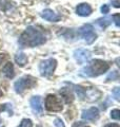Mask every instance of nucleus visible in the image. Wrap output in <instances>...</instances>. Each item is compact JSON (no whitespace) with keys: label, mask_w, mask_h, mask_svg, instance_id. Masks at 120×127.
Listing matches in <instances>:
<instances>
[{"label":"nucleus","mask_w":120,"mask_h":127,"mask_svg":"<svg viewBox=\"0 0 120 127\" xmlns=\"http://www.w3.org/2000/svg\"><path fill=\"white\" fill-rule=\"evenodd\" d=\"M45 36L40 30L35 27L26 28L25 31L19 37V45L23 48H34L40 45H43L45 42Z\"/></svg>","instance_id":"nucleus-1"},{"label":"nucleus","mask_w":120,"mask_h":127,"mask_svg":"<svg viewBox=\"0 0 120 127\" xmlns=\"http://www.w3.org/2000/svg\"><path fill=\"white\" fill-rule=\"evenodd\" d=\"M109 69H110L109 63L101 61V59H94V61H92L89 65H86L81 70V73L80 74L82 76L96 77V76H99V75L105 73Z\"/></svg>","instance_id":"nucleus-2"},{"label":"nucleus","mask_w":120,"mask_h":127,"mask_svg":"<svg viewBox=\"0 0 120 127\" xmlns=\"http://www.w3.org/2000/svg\"><path fill=\"white\" fill-rule=\"evenodd\" d=\"M36 85V78L33 76H23L20 77L18 81L15 82L14 84V88L15 91L17 93H22L23 91H25L26 89H30L32 87H34Z\"/></svg>","instance_id":"nucleus-3"},{"label":"nucleus","mask_w":120,"mask_h":127,"mask_svg":"<svg viewBox=\"0 0 120 127\" xmlns=\"http://www.w3.org/2000/svg\"><path fill=\"white\" fill-rule=\"evenodd\" d=\"M57 66V62L54 58H49L45 61H42L39 65V72L42 76L49 77L54 73V71Z\"/></svg>","instance_id":"nucleus-4"},{"label":"nucleus","mask_w":120,"mask_h":127,"mask_svg":"<svg viewBox=\"0 0 120 127\" xmlns=\"http://www.w3.org/2000/svg\"><path fill=\"white\" fill-rule=\"evenodd\" d=\"M79 34L83 39L85 40L86 43H93L96 38H97V34L95 33V30L92 25H84L79 29Z\"/></svg>","instance_id":"nucleus-5"},{"label":"nucleus","mask_w":120,"mask_h":127,"mask_svg":"<svg viewBox=\"0 0 120 127\" xmlns=\"http://www.w3.org/2000/svg\"><path fill=\"white\" fill-rule=\"evenodd\" d=\"M45 108L49 111H53V112H58V111L62 110V104L59 98L53 94H49L45 98Z\"/></svg>","instance_id":"nucleus-6"},{"label":"nucleus","mask_w":120,"mask_h":127,"mask_svg":"<svg viewBox=\"0 0 120 127\" xmlns=\"http://www.w3.org/2000/svg\"><path fill=\"white\" fill-rule=\"evenodd\" d=\"M91 56V52L86 49H78L74 52V57L79 64H85L86 62H89Z\"/></svg>","instance_id":"nucleus-7"},{"label":"nucleus","mask_w":120,"mask_h":127,"mask_svg":"<svg viewBox=\"0 0 120 127\" xmlns=\"http://www.w3.org/2000/svg\"><path fill=\"white\" fill-rule=\"evenodd\" d=\"M31 108L33 110V112L36 114H41L43 111V106H42V100L40 96H33L30 101Z\"/></svg>","instance_id":"nucleus-8"},{"label":"nucleus","mask_w":120,"mask_h":127,"mask_svg":"<svg viewBox=\"0 0 120 127\" xmlns=\"http://www.w3.org/2000/svg\"><path fill=\"white\" fill-rule=\"evenodd\" d=\"M81 117H82L83 120L94 122V121H96L99 118V110L96 108V107H92V108L83 111L82 114H81Z\"/></svg>","instance_id":"nucleus-9"},{"label":"nucleus","mask_w":120,"mask_h":127,"mask_svg":"<svg viewBox=\"0 0 120 127\" xmlns=\"http://www.w3.org/2000/svg\"><path fill=\"white\" fill-rule=\"evenodd\" d=\"M41 17H42L43 19H45V20L50 21V22H57V21L60 20V16L56 14L54 11L49 10V9L42 11Z\"/></svg>","instance_id":"nucleus-10"},{"label":"nucleus","mask_w":120,"mask_h":127,"mask_svg":"<svg viewBox=\"0 0 120 127\" xmlns=\"http://www.w3.org/2000/svg\"><path fill=\"white\" fill-rule=\"evenodd\" d=\"M76 12L79 16H82V17H86V16H90L92 14V7L90 4L87 3H81L77 6Z\"/></svg>","instance_id":"nucleus-11"},{"label":"nucleus","mask_w":120,"mask_h":127,"mask_svg":"<svg viewBox=\"0 0 120 127\" xmlns=\"http://www.w3.org/2000/svg\"><path fill=\"white\" fill-rule=\"evenodd\" d=\"M60 94H61V96L63 97V100L65 101L66 104H71V103L74 101L73 92H72L71 89H69V88H62L60 90Z\"/></svg>","instance_id":"nucleus-12"},{"label":"nucleus","mask_w":120,"mask_h":127,"mask_svg":"<svg viewBox=\"0 0 120 127\" xmlns=\"http://www.w3.org/2000/svg\"><path fill=\"white\" fill-rule=\"evenodd\" d=\"M2 72L4 74V76L7 78H13L15 72H14V67H13V64L12 63H6L4 66H3V69H2Z\"/></svg>","instance_id":"nucleus-13"},{"label":"nucleus","mask_w":120,"mask_h":127,"mask_svg":"<svg viewBox=\"0 0 120 127\" xmlns=\"http://www.w3.org/2000/svg\"><path fill=\"white\" fill-rule=\"evenodd\" d=\"M15 62L18 66L23 67L25 66V64L27 63V56L25 55V53L23 52H18L17 54L15 55Z\"/></svg>","instance_id":"nucleus-14"},{"label":"nucleus","mask_w":120,"mask_h":127,"mask_svg":"<svg viewBox=\"0 0 120 127\" xmlns=\"http://www.w3.org/2000/svg\"><path fill=\"white\" fill-rule=\"evenodd\" d=\"M111 20H112V18H110V17H103V18L98 19V20L96 21V23H97L101 29H105L106 27H109L111 25V22H112Z\"/></svg>","instance_id":"nucleus-15"},{"label":"nucleus","mask_w":120,"mask_h":127,"mask_svg":"<svg viewBox=\"0 0 120 127\" xmlns=\"http://www.w3.org/2000/svg\"><path fill=\"white\" fill-rule=\"evenodd\" d=\"M73 87H74V89L76 91V93L78 94V97H80L81 100H83V98L85 97V90L83 89L81 86H76V85H74Z\"/></svg>","instance_id":"nucleus-16"},{"label":"nucleus","mask_w":120,"mask_h":127,"mask_svg":"<svg viewBox=\"0 0 120 127\" xmlns=\"http://www.w3.org/2000/svg\"><path fill=\"white\" fill-rule=\"evenodd\" d=\"M11 2L9 0H0V10L2 11H7L11 9Z\"/></svg>","instance_id":"nucleus-17"},{"label":"nucleus","mask_w":120,"mask_h":127,"mask_svg":"<svg viewBox=\"0 0 120 127\" xmlns=\"http://www.w3.org/2000/svg\"><path fill=\"white\" fill-rule=\"evenodd\" d=\"M18 127H33V123L30 119H23Z\"/></svg>","instance_id":"nucleus-18"},{"label":"nucleus","mask_w":120,"mask_h":127,"mask_svg":"<svg viewBox=\"0 0 120 127\" xmlns=\"http://www.w3.org/2000/svg\"><path fill=\"white\" fill-rule=\"evenodd\" d=\"M2 111H9L10 114L13 113V110H12V105L11 104H4V105H0V112Z\"/></svg>","instance_id":"nucleus-19"},{"label":"nucleus","mask_w":120,"mask_h":127,"mask_svg":"<svg viewBox=\"0 0 120 127\" xmlns=\"http://www.w3.org/2000/svg\"><path fill=\"white\" fill-rule=\"evenodd\" d=\"M112 79V81H114V79H118V71H113L112 73L109 74V76L106 77V82H110Z\"/></svg>","instance_id":"nucleus-20"},{"label":"nucleus","mask_w":120,"mask_h":127,"mask_svg":"<svg viewBox=\"0 0 120 127\" xmlns=\"http://www.w3.org/2000/svg\"><path fill=\"white\" fill-rule=\"evenodd\" d=\"M111 118L114 119V120H119V119H120V111H119L118 109L112 110V112H111Z\"/></svg>","instance_id":"nucleus-21"},{"label":"nucleus","mask_w":120,"mask_h":127,"mask_svg":"<svg viewBox=\"0 0 120 127\" xmlns=\"http://www.w3.org/2000/svg\"><path fill=\"white\" fill-rule=\"evenodd\" d=\"M113 94H114V96H115L116 100L119 101V97H120V89H119V87H116V88H114Z\"/></svg>","instance_id":"nucleus-22"},{"label":"nucleus","mask_w":120,"mask_h":127,"mask_svg":"<svg viewBox=\"0 0 120 127\" xmlns=\"http://www.w3.org/2000/svg\"><path fill=\"white\" fill-rule=\"evenodd\" d=\"M54 124H55L56 127H64V124H63V122L60 120V119H56Z\"/></svg>","instance_id":"nucleus-23"},{"label":"nucleus","mask_w":120,"mask_h":127,"mask_svg":"<svg viewBox=\"0 0 120 127\" xmlns=\"http://www.w3.org/2000/svg\"><path fill=\"white\" fill-rule=\"evenodd\" d=\"M119 17H120V15H119V14H116V15H114V16H113V19H114V21H115L116 27H119V26H120Z\"/></svg>","instance_id":"nucleus-24"},{"label":"nucleus","mask_w":120,"mask_h":127,"mask_svg":"<svg viewBox=\"0 0 120 127\" xmlns=\"http://www.w3.org/2000/svg\"><path fill=\"white\" fill-rule=\"evenodd\" d=\"M73 127H90V126H87L83 122H76L73 124Z\"/></svg>","instance_id":"nucleus-25"},{"label":"nucleus","mask_w":120,"mask_h":127,"mask_svg":"<svg viewBox=\"0 0 120 127\" xmlns=\"http://www.w3.org/2000/svg\"><path fill=\"white\" fill-rule=\"evenodd\" d=\"M109 11H110V7H109V5H107V4H103L101 6V12H102L103 14L109 13Z\"/></svg>","instance_id":"nucleus-26"},{"label":"nucleus","mask_w":120,"mask_h":127,"mask_svg":"<svg viewBox=\"0 0 120 127\" xmlns=\"http://www.w3.org/2000/svg\"><path fill=\"white\" fill-rule=\"evenodd\" d=\"M111 1H112V4H113L115 7H119L120 6L119 0H111Z\"/></svg>","instance_id":"nucleus-27"},{"label":"nucleus","mask_w":120,"mask_h":127,"mask_svg":"<svg viewBox=\"0 0 120 127\" xmlns=\"http://www.w3.org/2000/svg\"><path fill=\"white\" fill-rule=\"evenodd\" d=\"M5 54H1V53H0V66H1V64L3 63V61H4V59H5Z\"/></svg>","instance_id":"nucleus-28"},{"label":"nucleus","mask_w":120,"mask_h":127,"mask_svg":"<svg viewBox=\"0 0 120 127\" xmlns=\"http://www.w3.org/2000/svg\"><path fill=\"white\" fill-rule=\"evenodd\" d=\"M104 127H119V125H118V124H116V123H112V124H107V125H105Z\"/></svg>","instance_id":"nucleus-29"},{"label":"nucleus","mask_w":120,"mask_h":127,"mask_svg":"<svg viewBox=\"0 0 120 127\" xmlns=\"http://www.w3.org/2000/svg\"><path fill=\"white\" fill-rule=\"evenodd\" d=\"M0 96H2V91H1V89H0Z\"/></svg>","instance_id":"nucleus-30"}]
</instances>
